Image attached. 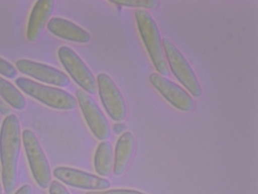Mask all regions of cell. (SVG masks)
Here are the masks:
<instances>
[{
    "instance_id": "cell-1",
    "label": "cell",
    "mask_w": 258,
    "mask_h": 194,
    "mask_svg": "<svg viewBox=\"0 0 258 194\" xmlns=\"http://www.w3.org/2000/svg\"><path fill=\"white\" fill-rule=\"evenodd\" d=\"M21 146V127L18 117L9 114L4 120L0 132L2 177L6 194L15 191Z\"/></svg>"
},
{
    "instance_id": "cell-2",
    "label": "cell",
    "mask_w": 258,
    "mask_h": 194,
    "mask_svg": "<svg viewBox=\"0 0 258 194\" xmlns=\"http://www.w3.org/2000/svg\"><path fill=\"white\" fill-rule=\"evenodd\" d=\"M141 36L157 71L163 76L169 75L158 26L149 13L142 9L135 12Z\"/></svg>"
},
{
    "instance_id": "cell-3",
    "label": "cell",
    "mask_w": 258,
    "mask_h": 194,
    "mask_svg": "<svg viewBox=\"0 0 258 194\" xmlns=\"http://www.w3.org/2000/svg\"><path fill=\"white\" fill-rule=\"evenodd\" d=\"M15 82L23 92L53 109L69 110L77 106L75 97L61 89L43 85L25 77H18Z\"/></svg>"
},
{
    "instance_id": "cell-4",
    "label": "cell",
    "mask_w": 258,
    "mask_h": 194,
    "mask_svg": "<svg viewBox=\"0 0 258 194\" xmlns=\"http://www.w3.org/2000/svg\"><path fill=\"white\" fill-rule=\"evenodd\" d=\"M22 139L33 176L39 186L48 187L51 174L47 157L35 133L30 129L23 131Z\"/></svg>"
},
{
    "instance_id": "cell-5",
    "label": "cell",
    "mask_w": 258,
    "mask_h": 194,
    "mask_svg": "<svg viewBox=\"0 0 258 194\" xmlns=\"http://www.w3.org/2000/svg\"><path fill=\"white\" fill-rule=\"evenodd\" d=\"M162 45L170 68L178 80L194 96L199 97L202 90L195 72L181 53L168 38Z\"/></svg>"
},
{
    "instance_id": "cell-6",
    "label": "cell",
    "mask_w": 258,
    "mask_h": 194,
    "mask_svg": "<svg viewBox=\"0 0 258 194\" xmlns=\"http://www.w3.org/2000/svg\"><path fill=\"white\" fill-rule=\"evenodd\" d=\"M58 56L66 70L82 89L92 94L96 93V82L92 72L75 51L62 46L58 50Z\"/></svg>"
},
{
    "instance_id": "cell-7",
    "label": "cell",
    "mask_w": 258,
    "mask_h": 194,
    "mask_svg": "<svg viewBox=\"0 0 258 194\" xmlns=\"http://www.w3.org/2000/svg\"><path fill=\"white\" fill-rule=\"evenodd\" d=\"M97 82L101 102L108 115L114 121H123L126 117V106L116 84L105 73L98 75Z\"/></svg>"
},
{
    "instance_id": "cell-8",
    "label": "cell",
    "mask_w": 258,
    "mask_h": 194,
    "mask_svg": "<svg viewBox=\"0 0 258 194\" xmlns=\"http://www.w3.org/2000/svg\"><path fill=\"white\" fill-rule=\"evenodd\" d=\"M81 110L94 135L99 140H106L110 135L109 123L99 106L89 94L81 89L76 93Z\"/></svg>"
},
{
    "instance_id": "cell-9",
    "label": "cell",
    "mask_w": 258,
    "mask_h": 194,
    "mask_svg": "<svg viewBox=\"0 0 258 194\" xmlns=\"http://www.w3.org/2000/svg\"><path fill=\"white\" fill-rule=\"evenodd\" d=\"M54 176L67 185L88 190H105L111 183L107 179L80 170L58 167L53 171Z\"/></svg>"
},
{
    "instance_id": "cell-10",
    "label": "cell",
    "mask_w": 258,
    "mask_h": 194,
    "mask_svg": "<svg viewBox=\"0 0 258 194\" xmlns=\"http://www.w3.org/2000/svg\"><path fill=\"white\" fill-rule=\"evenodd\" d=\"M16 66L21 73L47 84L66 87L70 83V79L65 73L46 64L21 59L17 61Z\"/></svg>"
},
{
    "instance_id": "cell-11",
    "label": "cell",
    "mask_w": 258,
    "mask_h": 194,
    "mask_svg": "<svg viewBox=\"0 0 258 194\" xmlns=\"http://www.w3.org/2000/svg\"><path fill=\"white\" fill-rule=\"evenodd\" d=\"M149 79L152 85L176 108L185 112L192 110L193 100L180 86L157 73H151Z\"/></svg>"
},
{
    "instance_id": "cell-12",
    "label": "cell",
    "mask_w": 258,
    "mask_h": 194,
    "mask_svg": "<svg viewBox=\"0 0 258 194\" xmlns=\"http://www.w3.org/2000/svg\"><path fill=\"white\" fill-rule=\"evenodd\" d=\"M54 7L53 0H38L33 6L29 18L26 36L30 41L37 40L52 15Z\"/></svg>"
},
{
    "instance_id": "cell-13",
    "label": "cell",
    "mask_w": 258,
    "mask_h": 194,
    "mask_svg": "<svg viewBox=\"0 0 258 194\" xmlns=\"http://www.w3.org/2000/svg\"><path fill=\"white\" fill-rule=\"evenodd\" d=\"M47 26L51 33L67 40L87 43L91 39V35L87 31L63 18L53 17L49 21Z\"/></svg>"
},
{
    "instance_id": "cell-14",
    "label": "cell",
    "mask_w": 258,
    "mask_h": 194,
    "mask_svg": "<svg viewBox=\"0 0 258 194\" xmlns=\"http://www.w3.org/2000/svg\"><path fill=\"white\" fill-rule=\"evenodd\" d=\"M135 139L133 134L126 131L118 139L115 149L114 162L113 167L115 175H121L126 169L133 155Z\"/></svg>"
},
{
    "instance_id": "cell-15",
    "label": "cell",
    "mask_w": 258,
    "mask_h": 194,
    "mask_svg": "<svg viewBox=\"0 0 258 194\" xmlns=\"http://www.w3.org/2000/svg\"><path fill=\"white\" fill-rule=\"evenodd\" d=\"M113 150L108 141L101 142L94 156V167L96 172L101 176L107 177L111 173L113 163Z\"/></svg>"
},
{
    "instance_id": "cell-16",
    "label": "cell",
    "mask_w": 258,
    "mask_h": 194,
    "mask_svg": "<svg viewBox=\"0 0 258 194\" xmlns=\"http://www.w3.org/2000/svg\"><path fill=\"white\" fill-rule=\"evenodd\" d=\"M0 95L13 108L22 110L26 105L25 99L11 83L0 76Z\"/></svg>"
},
{
    "instance_id": "cell-17",
    "label": "cell",
    "mask_w": 258,
    "mask_h": 194,
    "mask_svg": "<svg viewBox=\"0 0 258 194\" xmlns=\"http://www.w3.org/2000/svg\"><path fill=\"white\" fill-rule=\"evenodd\" d=\"M109 2L121 6L147 9H154L158 5V2L155 0H113Z\"/></svg>"
},
{
    "instance_id": "cell-18",
    "label": "cell",
    "mask_w": 258,
    "mask_h": 194,
    "mask_svg": "<svg viewBox=\"0 0 258 194\" xmlns=\"http://www.w3.org/2000/svg\"><path fill=\"white\" fill-rule=\"evenodd\" d=\"M0 74L13 79L17 76V71L11 63L0 57Z\"/></svg>"
},
{
    "instance_id": "cell-19",
    "label": "cell",
    "mask_w": 258,
    "mask_h": 194,
    "mask_svg": "<svg viewBox=\"0 0 258 194\" xmlns=\"http://www.w3.org/2000/svg\"><path fill=\"white\" fill-rule=\"evenodd\" d=\"M86 194H146L142 192L127 189H114L101 191H90Z\"/></svg>"
},
{
    "instance_id": "cell-20",
    "label": "cell",
    "mask_w": 258,
    "mask_h": 194,
    "mask_svg": "<svg viewBox=\"0 0 258 194\" xmlns=\"http://www.w3.org/2000/svg\"><path fill=\"white\" fill-rule=\"evenodd\" d=\"M49 187V194H70L67 188L57 181H52Z\"/></svg>"
},
{
    "instance_id": "cell-21",
    "label": "cell",
    "mask_w": 258,
    "mask_h": 194,
    "mask_svg": "<svg viewBox=\"0 0 258 194\" xmlns=\"http://www.w3.org/2000/svg\"><path fill=\"white\" fill-rule=\"evenodd\" d=\"M32 188L30 185L25 184L21 186L14 194H32Z\"/></svg>"
},
{
    "instance_id": "cell-22",
    "label": "cell",
    "mask_w": 258,
    "mask_h": 194,
    "mask_svg": "<svg viewBox=\"0 0 258 194\" xmlns=\"http://www.w3.org/2000/svg\"><path fill=\"white\" fill-rule=\"evenodd\" d=\"M10 107L0 98V113L7 116L10 114Z\"/></svg>"
},
{
    "instance_id": "cell-23",
    "label": "cell",
    "mask_w": 258,
    "mask_h": 194,
    "mask_svg": "<svg viewBox=\"0 0 258 194\" xmlns=\"http://www.w3.org/2000/svg\"><path fill=\"white\" fill-rule=\"evenodd\" d=\"M125 127L124 124L119 122L113 125V130L116 134H118L125 130Z\"/></svg>"
},
{
    "instance_id": "cell-24",
    "label": "cell",
    "mask_w": 258,
    "mask_h": 194,
    "mask_svg": "<svg viewBox=\"0 0 258 194\" xmlns=\"http://www.w3.org/2000/svg\"><path fill=\"white\" fill-rule=\"evenodd\" d=\"M2 186H1V184L0 183V194H2Z\"/></svg>"
},
{
    "instance_id": "cell-25",
    "label": "cell",
    "mask_w": 258,
    "mask_h": 194,
    "mask_svg": "<svg viewBox=\"0 0 258 194\" xmlns=\"http://www.w3.org/2000/svg\"><path fill=\"white\" fill-rule=\"evenodd\" d=\"M0 172H1V168H0Z\"/></svg>"
}]
</instances>
